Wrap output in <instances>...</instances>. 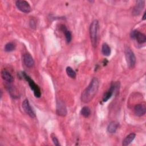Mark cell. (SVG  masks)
Returning <instances> with one entry per match:
<instances>
[{
  "instance_id": "obj_14",
  "label": "cell",
  "mask_w": 146,
  "mask_h": 146,
  "mask_svg": "<svg viewBox=\"0 0 146 146\" xmlns=\"http://www.w3.org/2000/svg\"><path fill=\"white\" fill-rule=\"evenodd\" d=\"M135 136H136V135L134 133H129L123 140L122 145L123 146H127V145H129L134 140Z\"/></svg>"
},
{
  "instance_id": "obj_3",
  "label": "cell",
  "mask_w": 146,
  "mask_h": 146,
  "mask_svg": "<svg viewBox=\"0 0 146 146\" xmlns=\"http://www.w3.org/2000/svg\"><path fill=\"white\" fill-rule=\"evenodd\" d=\"M22 74V75H23V78L28 82L30 88L33 91V92H34V94L36 98L40 97L41 92H40V90L39 87H38V86L37 84H36L34 82V80L33 79H31L30 78V77L25 72H23Z\"/></svg>"
},
{
  "instance_id": "obj_12",
  "label": "cell",
  "mask_w": 146,
  "mask_h": 146,
  "mask_svg": "<svg viewBox=\"0 0 146 146\" xmlns=\"http://www.w3.org/2000/svg\"><path fill=\"white\" fill-rule=\"evenodd\" d=\"M23 60L25 65L28 68H31L34 64V61L33 57L29 54H25L23 57Z\"/></svg>"
},
{
  "instance_id": "obj_8",
  "label": "cell",
  "mask_w": 146,
  "mask_h": 146,
  "mask_svg": "<svg viewBox=\"0 0 146 146\" xmlns=\"http://www.w3.org/2000/svg\"><path fill=\"white\" fill-rule=\"evenodd\" d=\"M56 113L62 116H64L67 114V109L65 104L60 100H58L56 102Z\"/></svg>"
},
{
  "instance_id": "obj_23",
  "label": "cell",
  "mask_w": 146,
  "mask_h": 146,
  "mask_svg": "<svg viewBox=\"0 0 146 146\" xmlns=\"http://www.w3.org/2000/svg\"><path fill=\"white\" fill-rule=\"evenodd\" d=\"M145 12L144 13V15H143V20H145Z\"/></svg>"
},
{
  "instance_id": "obj_19",
  "label": "cell",
  "mask_w": 146,
  "mask_h": 146,
  "mask_svg": "<svg viewBox=\"0 0 146 146\" xmlns=\"http://www.w3.org/2000/svg\"><path fill=\"white\" fill-rule=\"evenodd\" d=\"M15 48V44L13 42H9L5 46V51L6 52H11Z\"/></svg>"
},
{
  "instance_id": "obj_1",
  "label": "cell",
  "mask_w": 146,
  "mask_h": 146,
  "mask_svg": "<svg viewBox=\"0 0 146 146\" xmlns=\"http://www.w3.org/2000/svg\"><path fill=\"white\" fill-rule=\"evenodd\" d=\"M99 85V82L98 79L96 77L93 78L88 87L82 92L81 100L85 103H88L92 100L98 91Z\"/></svg>"
},
{
  "instance_id": "obj_7",
  "label": "cell",
  "mask_w": 146,
  "mask_h": 146,
  "mask_svg": "<svg viewBox=\"0 0 146 146\" xmlns=\"http://www.w3.org/2000/svg\"><path fill=\"white\" fill-rule=\"evenodd\" d=\"M22 108L25 112L31 117L34 118L35 117V112H34L33 108H31L29 102L27 99H25L23 100L22 103Z\"/></svg>"
},
{
  "instance_id": "obj_11",
  "label": "cell",
  "mask_w": 146,
  "mask_h": 146,
  "mask_svg": "<svg viewBox=\"0 0 146 146\" xmlns=\"http://www.w3.org/2000/svg\"><path fill=\"white\" fill-rule=\"evenodd\" d=\"M146 112L145 106L142 104H136L134 107V113L137 116H141L145 115Z\"/></svg>"
},
{
  "instance_id": "obj_17",
  "label": "cell",
  "mask_w": 146,
  "mask_h": 146,
  "mask_svg": "<svg viewBox=\"0 0 146 146\" xmlns=\"http://www.w3.org/2000/svg\"><path fill=\"white\" fill-rule=\"evenodd\" d=\"M102 52L105 56H109L111 54V48L107 43H104L102 47Z\"/></svg>"
},
{
  "instance_id": "obj_20",
  "label": "cell",
  "mask_w": 146,
  "mask_h": 146,
  "mask_svg": "<svg viewBox=\"0 0 146 146\" xmlns=\"http://www.w3.org/2000/svg\"><path fill=\"white\" fill-rule=\"evenodd\" d=\"M66 71L67 75L71 78L73 79L76 77V73L71 67H67L66 69Z\"/></svg>"
},
{
  "instance_id": "obj_21",
  "label": "cell",
  "mask_w": 146,
  "mask_h": 146,
  "mask_svg": "<svg viewBox=\"0 0 146 146\" xmlns=\"http://www.w3.org/2000/svg\"><path fill=\"white\" fill-rule=\"evenodd\" d=\"M51 139H52V141H53V143L55 145H56V146H59V145H60L59 140H58V139L56 138V137L55 135H52V136H51Z\"/></svg>"
},
{
  "instance_id": "obj_4",
  "label": "cell",
  "mask_w": 146,
  "mask_h": 146,
  "mask_svg": "<svg viewBox=\"0 0 146 146\" xmlns=\"http://www.w3.org/2000/svg\"><path fill=\"white\" fill-rule=\"evenodd\" d=\"M125 57L128 66L130 68H133L136 64V57L129 47H126L125 49Z\"/></svg>"
},
{
  "instance_id": "obj_18",
  "label": "cell",
  "mask_w": 146,
  "mask_h": 146,
  "mask_svg": "<svg viewBox=\"0 0 146 146\" xmlns=\"http://www.w3.org/2000/svg\"><path fill=\"white\" fill-rule=\"evenodd\" d=\"M80 114L84 117H88L91 114V110L90 108L87 106L83 107L80 111Z\"/></svg>"
},
{
  "instance_id": "obj_10",
  "label": "cell",
  "mask_w": 146,
  "mask_h": 146,
  "mask_svg": "<svg viewBox=\"0 0 146 146\" xmlns=\"http://www.w3.org/2000/svg\"><path fill=\"white\" fill-rule=\"evenodd\" d=\"M117 86V83H112L111 84L109 90H108L107 92H106L105 93V94L104 95V96L103 97V102H107L110 98H111V97L112 96V94H113L115 90H116Z\"/></svg>"
},
{
  "instance_id": "obj_9",
  "label": "cell",
  "mask_w": 146,
  "mask_h": 146,
  "mask_svg": "<svg viewBox=\"0 0 146 146\" xmlns=\"http://www.w3.org/2000/svg\"><path fill=\"white\" fill-rule=\"evenodd\" d=\"M145 5V1H137L132 10L133 15H138L143 10Z\"/></svg>"
},
{
  "instance_id": "obj_5",
  "label": "cell",
  "mask_w": 146,
  "mask_h": 146,
  "mask_svg": "<svg viewBox=\"0 0 146 146\" xmlns=\"http://www.w3.org/2000/svg\"><path fill=\"white\" fill-rule=\"evenodd\" d=\"M15 5L17 9L21 11L28 13L31 11V6L29 2L23 0H18L15 2Z\"/></svg>"
},
{
  "instance_id": "obj_22",
  "label": "cell",
  "mask_w": 146,
  "mask_h": 146,
  "mask_svg": "<svg viewBox=\"0 0 146 146\" xmlns=\"http://www.w3.org/2000/svg\"><path fill=\"white\" fill-rule=\"evenodd\" d=\"M30 26H31V28L34 29L35 27V26H36V23L33 19H31V21L30 22Z\"/></svg>"
},
{
  "instance_id": "obj_6",
  "label": "cell",
  "mask_w": 146,
  "mask_h": 146,
  "mask_svg": "<svg viewBox=\"0 0 146 146\" xmlns=\"http://www.w3.org/2000/svg\"><path fill=\"white\" fill-rule=\"evenodd\" d=\"M131 37L132 39H136L137 42L140 44L144 43L146 41L145 35L137 30H133L131 33Z\"/></svg>"
},
{
  "instance_id": "obj_16",
  "label": "cell",
  "mask_w": 146,
  "mask_h": 146,
  "mask_svg": "<svg viewBox=\"0 0 146 146\" xmlns=\"http://www.w3.org/2000/svg\"><path fill=\"white\" fill-rule=\"evenodd\" d=\"M117 127H118L117 123H116V122H114V121H112L108 124V125L107 127V131L108 132H110L111 133H115V132H116V131L117 129Z\"/></svg>"
},
{
  "instance_id": "obj_15",
  "label": "cell",
  "mask_w": 146,
  "mask_h": 146,
  "mask_svg": "<svg viewBox=\"0 0 146 146\" xmlns=\"http://www.w3.org/2000/svg\"><path fill=\"white\" fill-rule=\"evenodd\" d=\"M62 30L64 34V36H65V38H66V42L67 43H70L72 39V35H71V33L67 30L66 28V27L64 26V25H62Z\"/></svg>"
},
{
  "instance_id": "obj_13",
  "label": "cell",
  "mask_w": 146,
  "mask_h": 146,
  "mask_svg": "<svg viewBox=\"0 0 146 146\" xmlns=\"http://www.w3.org/2000/svg\"><path fill=\"white\" fill-rule=\"evenodd\" d=\"M1 76L2 79L8 83H12L14 80L12 75L6 69H3L1 71Z\"/></svg>"
},
{
  "instance_id": "obj_2",
  "label": "cell",
  "mask_w": 146,
  "mask_h": 146,
  "mask_svg": "<svg viewBox=\"0 0 146 146\" xmlns=\"http://www.w3.org/2000/svg\"><path fill=\"white\" fill-rule=\"evenodd\" d=\"M99 22L97 20L93 21L90 26V36L93 47H95L98 44V33H99Z\"/></svg>"
}]
</instances>
